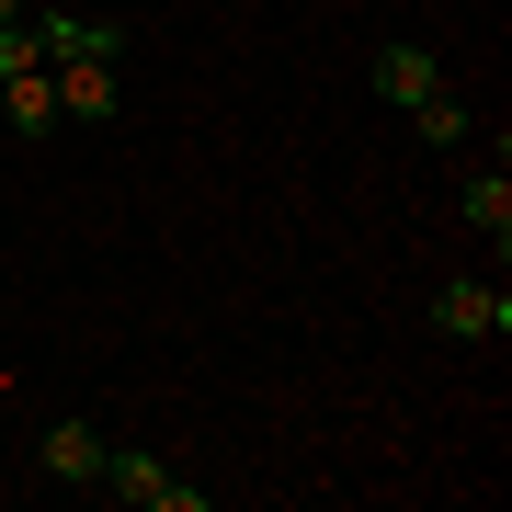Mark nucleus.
<instances>
[{
    "mask_svg": "<svg viewBox=\"0 0 512 512\" xmlns=\"http://www.w3.org/2000/svg\"><path fill=\"white\" fill-rule=\"evenodd\" d=\"M92 490H114V501H137V512H217V501H205V490H194L183 467L137 456V444H103V478H92Z\"/></svg>",
    "mask_w": 512,
    "mask_h": 512,
    "instance_id": "nucleus-1",
    "label": "nucleus"
},
{
    "mask_svg": "<svg viewBox=\"0 0 512 512\" xmlns=\"http://www.w3.org/2000/svg\"><path fill=\"white\" fill-rule=\"evenodd\" d=\"M433 330H444V342H501V330H512V296L478 285V274H456V285H433Z\"/></svg>",
    "mask_w": 512,
    "mask_h": 512,
    "instance_id": "nucleus-2",
    "label": "nucleus"
},
{
    "mask_svg": "<svg viewBox=\"0 0 512 512\" xmlns=\"http://www.w3.org/2000/svg\"><path fill=\"white\" fill-rule=\"evenodd\" d=\"M103 421H46V433H35V478H69V490H92V478H103Z\"/></svg>",
    "mask_w": 512,
    "mask_h": 512,
    "instance_id": "nucleus-3",
    "label": "nucleus"
},
{
    "mask_svg": "<svg viewBox=\"0 0 512 512\" xmlns=\"http://www.w3.org/2000/svg\"><path fill=\"white\" fill-rule=\"evenodd\" d=\"M433 92H444V57L433 46H376V103L410 114V103H433Z\"/></svg>",
    "mask_w": 512,
    "mask_h": 512,
    "instance_id": "nucleus-4",
    "label": "nucleus"
},
{
    "mask_svg": "<svg viewBox=\"0 0 512 512\" xmlns=\"http://www.w3.org/2000/svg\"><path fill=\"white\" fill-rule=\"evenodd\" d=\"M456 217H467L478 239H490V251H501V239H512V171H501V148H490V171H467V194H456Z\"/></svg>",
    "mask_w": 512,
    "mask_h": 512,
    "instance_id": "nucleus-5",
    "label": "nucleus"
},
{
    "mask_svg": "<svg viewBox=\"0 0 512 512\" xmlns=\"http://www.w3.org/2000/svg\"><path fill=\"white\" fill-rule=\"evenodd\" d=\"M410 114H421V137H433V148H456V137L478 126V103L456 92V80H444V92H433V103H410Z\"/></svg>",
    "mask_w": 512,
    "mask_h": 512,
    "instance_id": "nucleus-6",
    "label": "nucleus"
},
{
    "mask_svg": "<svg viewBox=\"0 0 512 512\" xmlns=\"http://www.w3.org/2000/svg\"><path fill=\"white\" fill-rule=\"evenodd\" d=\"M0 23H23V0H0Z\"/></svg>",
    "mask_w": 512,
    "mask_h": 512,
    "instance_id": "nucleus-7",
    "label": "nucleus"
}]
</instances>
